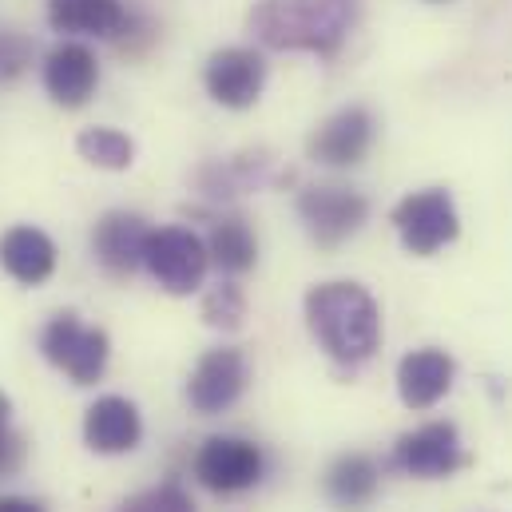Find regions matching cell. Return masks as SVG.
Returning <instances> with one entry per match:
<instances>
[{
  "label": "cell",
  "mask_w": 512,
  "mask_h": 512,
  "mask_svg": "<svg viewBox=\"0 0 512 512\" xmlns=\"http://www.w3.org/2000/svg\"><path fill=\"white\" fill-rule=\"evenodd\" d=\"M247 24L274 52L338 56L358 24V0H258Z\"/></svg>",
  "instance_id": "cell-1"
},
{
  "label": "cell",
  "mask_w": 512,
  "mask_h": 512,
  "mask_svg": "<svg viewBox=\"0 0 512 512\" xmlns=\"http://www.w3.org/2000/svg\"><path fill=\"white\" fill-rule=\"evenodd\" d=\"M306 326L338 366H362L382 346V314L366 286L322 282L306 294Z\"/></svg>",
  "instance_id": "cell-2"
},
{
  "label": "cell",
  "mask_w": 512,
  "mask_h": 512,
  "mask_svg": "<svg viewBox=\"0 0 512 512\" xmlns=\"http://www.w3.org/2000/svg\"><path fill=\"white\" fill-rule=\"evenodd\" d=\"M40 350L44 358L64 370L76 385H96L108 370V358H112V342L104 330L96 326H84L72 310L56 314L44 334H40Z\"/></svg>",
  "instance_id": "cell-3"
},
{
  "label": "cell",
  "mask_w": 512,
  "mask_h": 512,
  "mask_svg": "<svg viewBox=\"0 0 512 512\" xmlns=\"http://www.w3.org/2000/svg\"><path fill=\"white\" fill-rule=\"evenodd\" d=\"M393 231L409 255L429 258L441 247H449L461 235V219L453 207V195L441 187L413 191L393 207Z\"/></svg>",
  "instance_id": "cell-4"
},
{
  "label": "cell",
  "mask_w": 512,
  "mask_h": 512,
  "mask_svg": "<svg viewBox=\"0 0 512 512\" xmlns=\"http://www.w3.org/2000/svg\"><path fill=\"white\" fill-rule=\"evenodd\" d=\"M298 219L306 223V235L330 251L362 231V223L370 219V203L354 187L322 183V187H306L298 195Z\"/></svg>",
  "instance_id": "cell-5"
},
{
  "label": "cell",
  "mask_w": 512,
  "mask_h": 512,
  "mask_svg": "<svg viewBox=\"0 0 512 512\" xmlns=\"http://www.w3.org/2000/svg\"><path fill=\"white\" fill-rule=\"evenodd\" d=\"M207 243L187 231V227H159L147 235L143 247V266L151 270V278L167 290V294H191L203 286L207 274Z\"/></svg>",
  "instance_id": "cell-6"
},
{
  "label": "cell",
  "mask_w": 512,
  "mask_h": 512,
  "mask_svg": "<svg viewBox=\"0 0 512 512\" xmlns=\"http://www.w3.org/2000/svg\"><path fill=\"white\" fill-rule=\"evenodd\" d=\"M262 469H266V457L255 441L247 437H207L195 453V477L211 489V493H243V489H255L262 481Z\"/></svg>",
  "instance_id": "cell-7"
},
{
  "label": "cell",
  "mask_w": 512,
  "mask_h": 512,
  "mask_svg": "<svg viewBox=\"0 0 512 512\" xmlns=\"http://www.w3.org/2000/svg\"><path fill=\"white\" fill-rule=\"evenodd\" d=\"M393 465L417 481H437L449 477L465 465V449H461V433L449 421H429L413 433H401L393 445Z\"/></svg>",
  "instance_id": "cell-8"
},
{
  "label": "cell",
  "mask_w": 512,
  "mask_h": 512,
  "mask_svg": "<svg viewBox=\"0 0 512 512\" xmlns=\"http://www.w3.org/2000/svg\"><path fill=\"white\" fill-rule=\"evenodd\" d=\"M247 382H251V366H247L243 350L219 346V350H207L199 358V366L191 370V378H187V401H191L195 413L215 417V413L231 409L243 397Z\"/></svg>",
  "instance_id": "cell-9"
},
{
  "label": "cell",
  "mask_w": 512,
  "mask_h": 512,
  "mask_svg": "<svg viewBox=\"0 0 512 512\" xmlns=\"http://www.w3.org/2000/svg\"><path fill=\"white\" fill-rule=\"evenodd\" d=\"M378 139V120L370 108L362 104H350L342 112H334L322 128L310 135L306 151L314 163H326V167H358L370 147Z\"/></svg>",
  "instance_id": "cell-10"
},
{
  "label": "cell",
  "mask_w": 512,
  "mask_h": 512,
  "mask_svg": "<svg viewBox=\"0 0 512 512\" xmlns=\"http://www.w3.org/2000/svg\"><path fill=\"white\" fill-rule=\"evenodd\" d=\"M203 84H207V96L231 112L255 108L266 84V60L255 48H223L207 60Z\"/></svg>",
  "instance_id": "cell-11"
},
{
  "label": "cell",
  "mask_w": 512,
  "mask_h": 512,
  "mask_svg": "<svg viewBox=\"0 0 512 512\" xmlns=\"http://www.w3.org/2000/svg\"><path fill=\"white\" fill-rule=\"evenodd\" d=\"M100 88V60L88 44L64 40L44 56V92L60 108H84Z\"/></svg>",
  "instance_id": "cell-12"
},
{
  "label": "cell",
  "mask_w": 512,
  "mask_h": 512,
  "mask_svg": "<svg viewBox=\"0 0 512 512\" xmlns=\"http://www.w3.org/2000/svg\"><path fill=\"white\" fill-rule=\"evenodd\" d=\"M147 219L131 215V211H108L96 231H92V255L96 262L112 274V278H128L143 266V247H147Z\"/></svg>",
  "instance_id": "cell-13"
},
{
  "label": "cell",
  "mask_w": 512,
  "mask_h": 512,
  "mask_svg": "<svg viewBox=\"0 0 512 512\" xmlns=\"http://www.w3.org/2000/svg\"><path fill=\"white\" fill-rule=\"evenodd\" d=\"M457 378V362L437 350V346H425V350H413L401 358L397 366V393L409 409H433Z\"/></svg>",
  "instance_id": "cell-14"
},
{
  "label": "cell",
  "mask_w": 512,
  "mask_h": 512,
  "mask_svg": "<svg viewBox=\"0 0 512 512\" xmlns=\"http://www.w3.org/2000/svg\"><path fill=\"white\" fill-rule=\"evenodd\" d=\"M143 437V421H139V409L131 405L128 397H100L96 405H88V417H84V441L88 449L104 453V457H116V453H131Z\"/></svg>",
  "instance_id": "cell-15"
},
{
  "label": "cell",
  "mask_w": 512,
  "mask_h": 512,
  "mask_svg": "<svg viewBox=\"0 0 512 512\" xmlns=\"http://www.w3.org/2000/svg\"><path fill=\"white\" fill-rule=\"evenodd\" d=\"M124 0H48V24L60 36H104L116 40L128 24Z\"/></svg>",
  "instance_id": "cell-16"
},
{
  "label": "cell",
  "mask_w": 512,
  "mask_h": 512,
  "mask_svg": "<svg viewBox=\"0 0 512 512\" xmlns=\"http://www.w3.org/2000/svg\"><path fill=\"white\" fill-rule=\"evenodd\" d=\"M378 485H382V469H378V461L366 457V453H342V457L326 469V481H322L330 505H338V509H346V512H358V509H366V505H374Z\"/></svg>",
  "instance_id": "cell-17"
},
{
  "label": "cell",
  "mask_w": 512,
  "mask_h": 512,
  "mask_svg": "<svg viewBox=\"0 0 512 512\" xmlns=\"http://www.w3.org/2000/svg\"><path fill=\"white\" fill-rule=\"evenodd\" d=\"M0 266L24 286H40L56 270V243L36 227H12L0 239Z\"/></svg>",
  "instance_id": "cell-18"
},
{
  "label": "cell",
  "mask_w": 512,
  "mask_h": 512,
  "mask_svg": "<svg viewBox=\"0 0 512 512\" xmlns=\"http://www.w3.org/2000/svg\"><path fill=\"white\" fill-rule=\"evenodd\" d=\"M199 191L211 199H231V195H247L270 183V159L266 155H235V159H215L207 167H199L195 175Z\"/></svg>",
  "instance_id": "cell-19"
},
{
  "label": "cell",
  "mask_w": 512,
  "mask_h": 512,
  "mask_svg": "<svg viewBox=\"0 0 512 512\" xmlns=\"http://www.w3.org/2000/svg\"><path fill=\"white\" fill-rule=\"evenodd\" d=\"M207 255L223 274H247L258 258V239L251 223L243 215H219L215 227H211Z\"/></svg>",
  "instance_id": "cell-20"
},
{
  "label": "cell",
  "mask_w": 512,
  "mask_h": 512,
  "mask_svg": "<svg viewBox=\"0 0 512 512\" xmlns=\"http://www.w3.org/2000/svg\"><path fill=\"white\" fill-rule=\"evenodd\" d=\"M76 151H80L92 167H104V171H128L131 163H135V143H131L124 131H116V128L80 131Z\"/></svg>",
  "instance_id": "cell-21"
},
{
  "label": "cell",
  "mask_w": 512,
  "mask_h": 512,
  "mask_svg": "<svg viewBox=\"0 0 512 512\" xmlns=\"http://www.w3.org/2000/svg\"><path fill=\"white\" fill-rule=\"evenodd\" d=\"M203 322L211 330H239L247 322V294L235 282H219L203 294Z\"/></svg>",
  "instance_id": "cell-22"
},
{
  "label": "cell",
  "mask_w": 512,
  "mask_h": 512,
  "mask_svg": "<svg viewBox=\"0 0 512 512\" xmlns=\"http://www.w3.org/2000/svg\"><path fill=\"white\" fill-rule=\"evenodd\" d=\"M120 512H195V505L179 485H159V489H147V493L124 501Z\"/></svg>",
  "instance_id": "cell-23"
},
{
  "label": "cell",
  "mask_w": 512,
  "mask_h": 512,
  "mask_svg": "<svg viewBox=\"0 0 512 512\" xmlns=\"http://www.w3.org/2000/svg\"><path fill=\"white\" fill-rule=\"evenodd\" d=\"M32 64V40L24 32H0V84H12Z\"/></svg>",
  "instance_id": "cell-24"
},
{
  "label": "cell",
  "mask_w": 512,
  "mask_h": 512,
  "mask_svg": "<svg viewBox=\"0 0 512 512\" xmlns=\"http://www.w3.org/2000/svg\"><path fill=\"white\" fill-rule=\"evenodd\" d=\"M20 465H24V441L12 429H4L0 433V477H12Z\"/></svg>",
  "instance_id": "cell-25"
},
{
  "label": "cell",
  "mask_w": 512,
  "mask_h": 512,
  "mask_svg": "<svg viewBox=\"0 0 512 512\" xmlns=\"http://www.w3.org/2000/svg\"><path fill=\"white\" fill-rule=\"evenodd\" d=\"M0 512H44V505H36L28 497H0Z\"/></svg>",
  "instance_id": "cell-26"
},
{
  "label": "cell",
  "mask_w": 512,
  "mask_h": 512,
  "mask_svg": "<svg viewBox=\"0 0 512 512\" xmlns=\"http://www.w3.org/2000/svg\"><path fill=\"white\" fill-rule=\"evenodd\" d=\"M8 417H12V401H8L4 393H0V433L8 429Z\"/></svg>",
  "instance_id": "cell-27"
}]
</instances>
